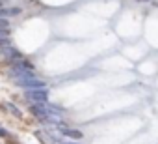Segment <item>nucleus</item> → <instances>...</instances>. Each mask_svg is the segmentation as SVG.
<instances>
[{
    "label": "nucleus",
    "instance_id": "nucleus-5",
    "mask_svg": "<svg viewBox=\"0 0 158 144\" xmlns=\"http://www.w3.org/2000/svg\"><path fill=\"white\" fill-rule=\"evenodd\" d=\"M0 30H8V21L6 19H0Z\"/></svg>",
    "mask_w": 158,
    "mask_h": 144
},
{
    "label": "nucleus",
    "instance_id": "nucleus-2",
    "mask_svg": "<svg viewBox=\"0 0 158 144\" xmlns=\"http://www.w3.org/2000/svg\"><path fill=\"white\" fill-rule=\"evenodd\" d=\"M61 133L67 135V137H73V138H82V133L76 131V129H69V127H61Z\"/></svg>",
    "mask_w": 158,
    "mask_h": 144
},
{
    "label": "nucleus",
    "instance_id": "nucleus-7",
    "mask_svg": "<svg viewBox=\"0 0 158 144\" xmlns=\"http://www.w3.org/2000/svg\"><path fill=\"white\" fill-rule=\"evenodd\" d=\"M69 144H74V142H69Z\"/></svg>",
    "mask_w": 158,
    "mask_h": 144
},
{
    "label": "nucleus",
    "instance_id": "nucleus-3",
    "mask_svg": "<svg viewBox=\"0 0 158 144\" xmlns=\"http://www.w3.org/2000/svg\"><path fill=\"white\" fill-rule=\"evenodd\" d=\"M6 107H8V109H10V110H11V114H15V116H17V118H19V116H21V110H19V109H17V107H15V105H11V103H8V105H6Z\"/></svg>",
    "mask_w": 158,
    "mask_h": 144
},
{
    "label": "nucleus",
    "instance_id": "nucleus-1",
    "mask_svg": "<svg viewBox=\"0 0 158 144\" xmlns=\"http://www.w3.org/2000/svg\"><path fill=\"white\" fill-rule=\"evenodd\" d=\"M26 97L30 101H35V103H47V90L45 88H37V90H26Z\"/></svg>",
    "mask_w": 158,
    "mask_h": 144
},
{
    "label": "nucleus",
    "instance_id": "nucleus-6",
    "mask_svg": "<svg viewBox=\"0 0 158 144\" xmlns=\"http://www.w3.org/2000/svg\"><path fill=\"white\" fill-rule=\"evenodd\" d=\"M8 133H6V129H2V127H0V137H6Z\"/></svg>",
    "mask_w": 158,
    "mask_h": 144
},
{
    "label": "nucleus",
    "instance_id": "nucleus-4",
    "mask_svg": "<svg viewBox=\"0 0 158 144\" xmlns=\"http://www.w3.org/2000/svg\"><path fill=\"white\" fill-rule=\"evenodd\" d=\"M8 36H10V32H8V30H0V41L8 39Z\"/></svg>",
    "mask_w": 158,
    "mask_h": 144
}]
</instances>
